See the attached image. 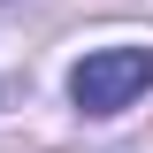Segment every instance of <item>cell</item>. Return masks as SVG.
<instances>
[{"label": "cell", "instance_id": "obj_1", "mask_svg": "<svg viewBox=\"0 0 153 153\" xmlns=\"http://www.w3.org/2000/svg\"><path fill=\"white\" fill-rule=\"evenodd\" d=\"M153 92V46H92L69 69V100L76 115H123Z\"/></svg>", "mask_w": 153, "mask_h": 153}]
</instances>
